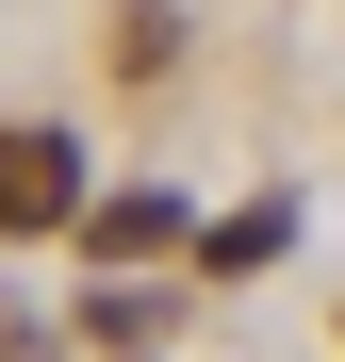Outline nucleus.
Segmentation results:
<instances>
[{
    "mask_svg": "<svg viewBox=\"0 0 345 362\" xmlns=\"http://www.w3.org/2000/svg\"><path fill=\"white\" fill-rule=\"evenodd\" d=\"M279 247H296V214H279V198H247V214H214V230H198V264H214V280H247V264H279Z\"/></svg>",
    "mask_w": 345,
    "mask_h": 362,
    "instance_id": "2",
    "label": "nucleus"
},
{
    "mask_svg": "<svg viewBox=\"0 0 345 362\" xmlns=\"http://www.w3.org/2000/svg\"><path fill=\"white\" fill-rule=\"evenodd\" d=\"M164 230H181V198H99V214H83V247H99V264H148Z\"/></svg>",
    "mask_w": 345,
    "mask_h": 362,
    "instance_id": "3",
    "label": "nucleus"
},
{
    "mask_svg": "<svg viewBox=\"0 0 345 362\" xmlns=\"http://www.w3.org/2000/svg\"><path fill=\"white\" fill-rule=\"evenodd\" d=\"M0 214H17V230H66V214H83V148L49 132V115L0 132Z\"/></svg>",
    "mask_w": 345,
    "mask_h": 362,
    "instance_id": "1",
    "label": "nucleus"
}]
</instances>
